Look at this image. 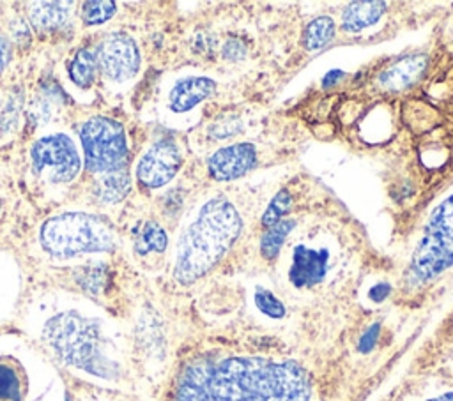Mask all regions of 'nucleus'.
Wrapping results in <instances>:
<instances>
[{
    "label": "nucleus",
    "instance_id": "13",
    "mask_svg": "<svg viewBox=\"0 0 453 401\" xmlns=\"http://www.w3.org/2000/svg\"><path fill=\"white\" fill-rule=\"evenodd\" d=\"M212 375V366L207 360L191 362L177 385L175 401H211L209 380Z\"/></svg>",
    "mask_w": 453,
    "mask_h": 401
},
{
    "label": "nucleus",
    "instance_id": "4",
    "mask_svg": "<svg viewBox=\"0 0 453 401\" xmlns=\"http://www.w3.org/2000/svg\"><path fill=\"white\" fill-rule=\"evenodd\" d=\"M44 337L65 364L104 375L106 359L99 348L97 327L92 322L76 313H64L46 323Z\"/></svg>",
    "mask_w": 453,
    "mask_h": 401
},
{
    "label": "nucleus",
    "instance_id": "2",
    "mask_svg": "<svg viewBox=\"0 0 453 401\" xmlns=\"http://www.w3.org/2000/svg\"><path fill=\"white\" fill-rule=\"evenodd\" d=\"M241 226L234 203L225 198L209 200L179 240L175 279L189 284L207 274L235 242Z\"/></svg>",
    "mask_w": 453,
    "mask_h": 401
},
{
    "label": "nucleus",
    "instance_id": "18",
    "mask_svg": "<svg viewBox=\"0 0 453 401\" xmlns=\"http://www.w3.org/2000/svg\"><path fill=\"white\" fill-rule=\"evenodd\" d=\"M97 69H99V64H97L96 53L85 48L78 49L73 60L69 62V76L73 83L81 88H87L94 83Z\"/></svg>",
    "mask_w": 453,
    "mask_h": 401
},
{
    "label": "nucleus",
    "instance_id": "31",
    "mask_svg": "<svg viewBox=\"0 0 453 401\" xmlns=\"http://www.w3.org/2000/svg\"><path fill=\"white\" fill-rule=\"evenodd\" d=\"M428 401H453V392H446L439 397H434V399H428Z\"/></svg>",
    "mask_w": 453,
    "mask_h": 401
},
{
    "label": "nucleus",
    "instance_id": "8",
    "mask_svg": "<svg viewBox=\"0 0 453 401\" xmlns=\"http://www.w3.org/2000/svg\"><path fill=\"white\" fill-rule=\"evenodd\" d=\"M97 64L103 74L113 81L133 78L140 67V51L136 42L124 34H111L97 46Z\"/></svg>",
    "mask_w": 453,
    "mask_h": 401
},
{
    "label": "nucleus",
    "instance_id": "9",
    "mask_svg": "<svg viewBox=\"0 0 453 401\" xmlns=\"http://www.w3.org/2000/svg\"><path fill=\"white\" fill-rule=\"evenodd\" d=\"M182 163L180 150L173 140L156 141L140 159L136 168L138 180L150 189L168 184Z\"/></svg>",
    "mask_w": 453,
    "mask_h": 401
},
{
    "label": "nucleus",
    "instance_id": "11",
    "mask_svg": "<svg viewBox=\"0 0 453 401\" xmlns=\"http://www.w3.org/2000/svg\"><path fill=\"white\" fill-rule=\"evenodd\" d=\"M327 267V253L326 251H315L304 246H297L292 254V265L288 270V277L294 286L304 288L317 284Z\"/></svg>",
    "mask_w": 453,
    "mask_h": 401
},
{
    "label": "nucleus",
    "instance_id": "16",
    "mask_svg": "<svg viewBox=\"0 0 453 401\" xmlns=\"http://www.w3.org/2000/svg\"><path fill=\"white\" fill-rule=\"evenodd\" d=\"M386 11V4L379 0L352 2L342 14V26L347 32H361L380 19Z\"/></svg>",
    "mask_w": 453,
    "mask_h": 401
},
{
    "label": "nucleus",
    "instance_id": "27",
    "mask_svg": "<svg viewBox=\"0 0 453 401\" xmlns=\"http://www.w3.org/2000/svg\"><path fill=\"white\" fill-rule=\"evenodd\" d=\"M377 336H379V323L377 325H372L363 336H361V341H359V350L361 352H370L373 346H375V341H377Z\"/></svg>",
    "mask_w": 453,
    "mask_h": 401
},
{
    "label": "nucleus",
    "instance_id": "14",
    "mask_svg": "<svg viewBox=\"0 0 453 401\" xmlns=\"http://www.w3.org/2000/svg\"><path fill=\"white\" fill-rule=\"evenodd\" d=\"M425 67H426L425 55L405 57L382 71V74L379 76V85L380 88L391 90V92L403 90L421 78V74L425 72Z\"/></svg>",
    "mask_w": 453,
    "mask_h": 401
},
{
    "label": "nucleus",
    "instance_id": "30",
    "mask_svg": "<svg viewBox=\"0 0 453 401\" xmlns=\"http://www.w3.org/2000/svg\"><path fill=\"white\" fill-rule=\"evenodd\" d=\"M342 76H343V72H342V71H338V69H334V71L327 72V74H326V78H324V87H329L331 83H336V81H338L336 78H342Z\"/></svg>",
    "mask_w": 453,
    "mask_h": 401
},
{
    "label": "nucleus",
    "instance_id": "12",
    "mask_svg": "<svg viewBox=\"0 0 453 401\" xmlns=\"http://www.w3.org/2000/svg\"><path fill=\"white\" fill-rule=\"evenodd\" d=\"M216 83L205 76H191L179 79L170 92V108L177 113L189 111L198 102L212 95Z\"/></svg>",
    "mask_w": 453,
    "mask_h": 401
},
{
    "label": "nucleus",
    "instance_id": "26",
    "mask_svg": "<svg viewBox=\"0 0 453 401\" xmlns=\"http://www.w3.org/2000/svg\"><path fill=\"white\" fill-rule=\"evenodd\" d=\"M92 274H88V270L85 272V276H87V279H80V283H81V286L83 288H87V290H90V291H99L101 288H103V274H101V270L99 269H96V270H90Z\"/></svg>",
    "mask_w": 453,
    "mask_h": 401
},
{
    "label": "nucleus",
    "instance_id": "23",
    "mask_svg": "<svg viewBox=\"0 0 453 401\" xmlns=\"http://www.w3.org/2000/svg\"><path fill=\"white\" fill-rule=\"evenodd\" d=\"M290 203H292V198H290V193L287 189H281L269 203V207L265 208L264 216H262V224L265 228H271L274 226L276 223L281 221V217L285 216V212L290 208Z\"/></svg>",
    "mask_w": 453,
    "mask_h": 401
},
{
    "label": "nucleus",
    "instance_id": "17",
    "mask_svg": "<svg viewBox=\"0 0 453 401\" xmlns=\"http://www.w3.org/2000/svg\"><path fill=\"white\" fill-rule=\"evenodd\" d=\"M131 187L129 171L127 166H119L104 173H97V178L94 182V193L101 201L115 203L120 201Z\"/></svg>",
    "mask_w": 453,
    "mask_h": 401
},
{
    "label": "nucleus",
    "instance_id": "22",
    "mask_svg": "<svg viewBox=\"0 0 453 401\" xmlns=\"http://www.w3.org/2000/svg\"><path fill=\"white\" fill-rule=\"evenodd\" d=\"M117 5L113 2L108 0H92V2H85L81 14H83V21L87 25H97V23H104L106 19H110L115 14Z\"/></svg>",
    "mask_w": 453,
    "mask_h": 401
},
{
    "label": "nucleus",
    "instance_id": "19",
    "mask_svg": "<svg viewBox=\"0 0 453 401\" xmlns=\"http://www.w3.org/2000/svg\"><path fill=\"white\" fill-rule=\"evenodd\" d=\"M334 35V21L329 16H319L310 21L303 34V42L308 51L326 46Z\"/></svg>",
    "mask_w": 453,
    "mask_h": 401
},
{
    "label": "nucleus",
    "instance_id": "20",
    "mask_svg": "<svg viewBox=\"0 0 453 401\" xmlns=\"http://www.w3.org/2000/svg\"><path fill=\"white\" fill-rule=\"evenodd\" d=\"M166 247V233L156 221H145L134 238V249L138 254H147L150 251L161 253Z\"/></svg>",
    "mask_w": 453,
    "mask_h": 401
},
{
    "label": "nucleus",
    "instance_id": "5",
    "mask_svg": "<svg viewBox=\"0 0 453 401\" xmlns=\"http://www.w3.org/2000/svg\"><path fill=\"white\" fill-rule=\"evenodd\" d=\"M453 265V194L432 212L423 238L418 244L407 279L411 284H423Z\"/></svg>",
    "mask_w": 453,
    "mask_h": 401
},
{
    "label": "nucleus",
    "instance_id": "1",
    "mask_svg": "<svg viewBox=\"0 0 453 401\" xmlns=\"http://www.w3.org/2000/svg\"><path fill=\"white\" fill-rule=\"evenodd\" d=\"M214 401H310L306 371L296 362L260 357H232L212 367L209 380Z\"/></svg>",
    "mask_w": 453,
    "mask_h": 401
},
{
    "label": "nucleus",
    "instance_id": "3",
    "mask_svg": "<svg viewBox=\"0 0 453 401\" xmlns=\"http://www.w3.org/2000/svg\"><path fill=\"white\" fill-rule=\"evenodd\" d=\"M39 242L48 254L71 258L81 253L111 251L117 244V233L103 217L85 212H64L41 226Z\"/></svg>",
    "mask_w": 453,
    "mask_h": 401
},
{
    "label": "nucleus",
    "instance_id": "29",
    "mask_svg": "<svg viewBox=\"0 0 453 401\" xmlns=\"http://www.w3.org/2000/svg\"><path fill=\"white\" fill-rule=\"evenodd\" d=\"M7 58H9V46H7V41L0 35V71L4 69Z\"/></svg>",
    "mask_w": 453,
    "mask_h": 401
},
{
    "label": "nucleus",
    "instance_id": "6",
    "mask_svg": "<svg viewBox=\"0 0 453 401\" xmlns=\"http://www.w3.org/2000/svg\"><path fill=\"white\" fill-rule=\"evenodd\" d=\"M85 164L94 173H104L126 164L127 143L124 127L111 118L94 117L81 125Z\"/></svg>",
    "mask_w": 453,
    "mask_h": 401
},
{
    "label": "nucleus",
    "instance_id": "25",
    "mask_svg": "<svg viewBox=\"0 0 453 401\" xmlns=\"http://www.w3.org/2000/svg\"><path fill=\"white\" fill-rule=\"evenodd\" d=\"M255 304L257 307L269 318H283L285 316V306L281 304V300L271 293L269 290L258 288L255 291Z\"/></svg>",
    "mask_w": 453,
    "mask_h": 401
},
{
    "label": "nucleus",
    "instance_id": "21",
    "mask_svg": "<svg viewBox=\"0 0 453 401\" xmlns=\"http://www.w3.org/2000/svg\"><path fill=\"white\" fill-rule=\"evenodd\" d=\"M296 226V223L292 219H283L280 223H276L274 226L267 228V231L264 233L262 240H260V253L265 260H274L287 238V235L292 231V228Z\"/></svg>",
    "mask_w": 453,
    "mask_h": 401
},
{
    "label": "nucleus",
    "instance_id": "15",
    "mask_svg": "<svg viewBox=\"0 0 453 401\" xmlns=\"http://www.w3.org/2000/svg\"><path fill=\"white\" fill-rule=\"evenodd\" d=\"M28 18L39 32H53L69 23L71 2H34L28 5Z\"/></svg>",
    "mask_w": 453,
    "mask_h": 401
},
{
    "label": "nucleus",
    "instance_id": "28",
    "mask_svg": "<svg viewBox=\"0 0 453 401\" xmlns=\"http://www.w3.org/2000/svg\"><path fill=\"white\" fill-rule=\"evenodd\" d=\"M389 291H391L389 284L380 283V284H377V286H373V288L370 290V299L375 300V302H380V300H384V299L389 295Z\"/></svg>",
    "mask_w": 453,
    "mask_h": 401
},
{
    "label": "nucleus",
    "instance_id": "10",
    "mask_svg": "<svg viewBox=\"0 0 453 401\" xmlns=\"http://www.w3.org/2000/svg\"><path fill=\"white\" fill-rule=\"evenodd\" d=\"M257 163V150L251 143H235L216 150L209 161L207 168L214 180L225 182L234 180L248 173Z\"/></svg>",
    "mask_w": 453,
    "mask_h": 401
},
{
    "label": "nucleus",
    "instance_id": "7",
    "mask_svg": "<svg viewBox=\"0 0 453 401\" xmlns=\"http://www.w3.org/2000/svg\"><path fill=\"white\" fill-rule=\"evenodd\" d=\"M35 171L51 168V180L69 182L80 171V155L74 143L65 134H50L39 138L32 147Z\"/></svg>",
    "mask_w": 453,
    "mask_h": 401
},
{
    "label": "nucleus",
    "instance_id": "24",
    "mask_svg": "<svg viewBox=\"0 0 453 401\" xmlns=\"http://www.w3.org/2000/svg\"><path fill=\"white\" fill-rule=\"evenodd\" d=\"M19 380L11 366L0 364V401H19Z\"/></svg>",
    "mask_w": 453,
    "mask_h": 401
}]
</instances>
